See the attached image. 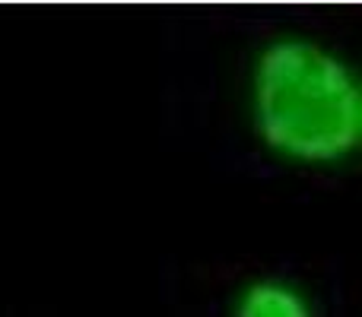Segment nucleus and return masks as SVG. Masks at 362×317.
<instances>
[{
  "mask_svg": "<svg viewBox=\"0 0 362 317\" xmlns=\"http://www.w3.org/2000/svg\"><path fill=\"white\" fill-rule=\"evenodd\" d=\"M257 131L308 162L340 159L359 140V89L350 70L308 42H276L257 67Z\"/></svg>",
  "mask_w": 362,
  "mask_h": 317,
  "instance_id": "f257e3e1",
  "label": "nucleus"
},
{
  "mask_svg": "<svg viewBox=\"0 0 362 317\" xmlns=\"http://www.w3.org/2000/svg\"><path fill=\"white\" fill-rule=\"evenodd\" d=\"M235 317H308V308L293 289L280 282H257L242 299Z\"/></svg>",
  "mask_w": 362,
  "mask_h": 317,
  "instance_id": "f03ea898",
  "label": "nucleus"
}]
</instances>
